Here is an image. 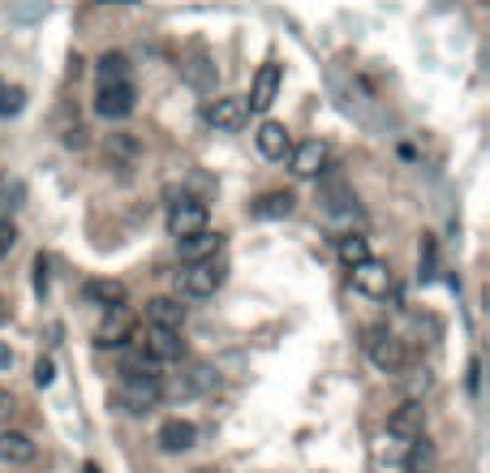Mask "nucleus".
I'll return each mask as SVG.
<instances>
[{"label":"nucleus","instance_id":"1","mask_svg":"<svg viewBox=\"0 0 490 473\" xmlns=\"http://www.w3.org/2000/svg\"><path fill=\"white\" fill-rule=\"evenodd\" d=\"M160 396H163V383L160 375L151 370V366H125L121 370V388H116V405L125 409V413H147V409L160 405Z\"/></svg>","mask_w":490,"mask_h":473},{"label":"nucleus","instance_id":"2","mask_svg":"<svg viewBox=\"0 0 490 473\" xmlns=\"http://www.w3.org/2000/svg\"><path fill=\"white\" fill-rule=\"evenodd\" d=\"M229 280V262L224 259H194V262H185L177 271V289L181 297H194V301H202V297H215V289Z\"/></svg>","mask_w":490,"mask_h":473},{"label":"nucleus","instance_id":"3","mask_svg":"<svg viewBox=\"0 0 490 473\" xmlns=\"http://www.w3.org/2000/svg\"><path fill=\"white\" fill-rule=\"evenodd\" d=\"M361 349H366V358L375 361L383 375L405 370V344H400V336L387 331L383 323H375V327H366V331H361Z\"/></svg>","mask_w":490,"mask_h":473},{"label":"nucleus","instance_id":"4","mask_svg":"<svg viewBox=\"0 0 490 473\" xmlns=\"http://www.w3.org/2000/svg\"><path fill=\"white\" fill-rule=\"evenodd\" d=\"M138 358L151 361V366H168V361H181V358H185V340H181V331L147 327V331L138 336Z\"/></svg>","mask_w":490,"mask_h":473},{"label":"nucleus","instance_id":"5","mask_svg":"<svg viewBox=\"0 0 490 473\" xmlns=\"http://www.w3.org/2000/svg\"><path fill=\"white\" fill-rule=\"evenodd\" d=\"M202 121H207L211 130H220V133H237L245 121H250V108H245L241 95H220V99H211V103L202 108Z\"/></svg>","mask_w":490,"mask_h":473},{"label":"nucleus","instance_id":"6","mask_svg":"<svg viewBox=\"0 0 490 473\" xmlns=\"http://www.w3.org/2000/svg\"><path fill=\"white\" fill-rule=\"evenodd\" d=\"M138 108V91L133 82H103L95 95V113L108 116V121H125V116Z\"/></svg>","mask_w":490,"mask_h":473},{"label":"nucleus","instance_id":"7","mask_svg":"<svg viewBox=\"0 0 490 473\" xmlns=\"http://www.w3.org/2000/svg\"><path fill=\"white\" fill-rule=\"evenodd\" d=\"M202 229H207V202L181 198V202L168 207V237L185 241V237H194V232H202Z\"/></svg>","mask_w":490,"mask_h":473},{"label":"nucleus","instance_id":"8","mask_svg":"<svg viewBox=\"0 0 490 473\" xmlns=\"http://www.w3.org/2000/svg\"><path fill=\"white\" fill-rule=\"evenodd\" d=\"M408 448H413V439L396 435V430H383V435H375V443H370V457H375L378 469L405 473L408 469Z\"/></svg>","mask_w":490,"mask_h":473},{"label":"nucleus","instance_id":"9","mask_svg":"<svg viewBox=\"0 0 490 473\" xmlns=\"http://www.w3.org/2000/svg\"><path fill=\"white\" fill-rule=\"evenodd\" d=\"M279 82H284V69H279L276 61L259 65V74H254V82H250V99H245V108H250V113H267V108L276 103V95H279Z\"/></svg>","mask_w":490,"mask_h":473},{"label":"nucleus","instance_id":"10","mask_svg":"<svg viewBox=\"0 0 490 473\" xmlns=\"http://www.w3.org/2000/svg\"><path fill=\"white\" fill-rule=\"evenodd\" d=\"M348 276H353V289L366 297H387L392 293V267L378 259H366L358 267H348Z\"/></svg>","mask_w":490,"mask_h":473},{"label":"nucleus","instance_id":"11","mask_svg":"<svg viewBox=\"0 0 490 473\" xmlns=\"http://www.w3.org/2000/svg\"><path fill=\"white\" fill-rule=\"evenodd\" d=\"M133 336H138V327H133V314L125 310V306L103 310V323H99V331H95L99 349H125Z\"/></svg>","mask_w":490,"mask_h":473},{"label":"nucleus","instance_id":"12","mask_svg":"<svg viewBox=\"0 0 490 473\" xmlns=\"http://www.w3.org/2000/svg\"><path fill=\"white\" fill-rule=\"evenodd\" d=\"M39 457V443L22 430H0V465L5 469H26Z\"/></svg>","mask_w":490,"mask_h":473},{"label":"nucleus","instance_id":"13","mask_svg":"<svg viewBox=\"0 0 490 473\" xmlns=\"http://www.w3.org/2000/svg\"><path fill=\"white\" fill-rule=\"evenodd\" d=\"M327 155H331V151H327L323 138H306V143H297V147L289 151V168H293L297 177H318Z\"/></svg>","mask_w":490,"mask_h":473},{"label":"nucleus","instance_id":"14","mask_svg":"<svg viewBox=\"0 0 490 473\" xmlns=\"http://www.w3.org/2000/svg\"><path fill=\"white\" fill-rule=\"evenodd\" d=\"M155 443H160V452H190L198 443V426L194 422H185V418H168V422L155 430Z\"/></svg>","mask_w":490,"mask_h":473},{"label":"nucleus","instance_id":"15","mask_svg":"<svg viewBox=\"0 0 490 473\" xmlns=\"http://www.w3.org/2000/svg\"><path fill=\"white\" fill-rule=\"evenodd\" d=\"M147 327L181 331V327H185V306H181V297H151L147 301Z\"/></svg>","mask_w":490,"mask_h":473},{"label":"nucleus","instance_id":"16","mask_svg":"<svg viewBox=\"0 0 490 473\" xmlns=\"http://www.w3.org/2000/svg\"><path fill=\"white\" fill-rule=\"evenodd\" d=\"M254 143L267 160H284L289 151H293V133L284 130V121H262L259 133H254Z\"/></svg>","mask_w":490,"mask_h":473},{"label":"nucleus","instance_id":"17","mask_svg":"<svg viewBox=\"0 0 490 473\" xmlns=\"http://www.w3.org/2000/svg\"><path fill=\"white\" fill-rule=\"evenodd\" d=\"M318 207L327 215H353L358 212V194L344 185V181H323L318 185Z\"/></svg>","mask_w":490,"mask_h":473},{"label":"nucleus","instance_id":"18","mask_svg":"<svg viewBox=\"0 0 490 473\" xmlns=\"http://www.w3.org/2000/svg\"><path fill=\"white\" fill-rule=\"evenodd\" d=\"M82 293L91 306H103V310H116V306H125V284L121 280H103V276H91L82 284Z\"/></svg>","mask_w":490,"mask_h":473},{"label":"nucleus","instance_id":"19","mask_svg":"<svg viewBox=\"0 0 490 473\" xmlns=\"http://www.w3.org/2000/svg\"><path fill=\"white\" fill-rule=\"evenodd\" d=\"M387 430L405 435V439H417V435L426 430V409H422V400H405V405H400L392 418H387Z\"/></svg>","mask_w":490,"mask_h":473},{"label":"nucleus","instance_id":"20","mask_svg":"<svg viewBox=\"0 0 490 473\" xmlns=\"http://www.w3.org/2000/svg\"><path fill=\"white\" fill-rule=\"evenodd\" d=\"M297 207V198L289 194V190H267V194L254 198V207L250 212L259 215V220H289Z\"/></svg>","mask_w":490,"mask_h":473},{"label":"nucleus","instance_id":"21","mask_svg":"<svg viewBox=\"0 0 490 473\" xmlns=\"http://www.w3.org/2000/svg\"><path fill=\"white\" fill-rule=\"evenodd\" d=\"M181 245V259H211L215 250L224 245V237L220 232H211V229H202V232H194V237H185V241H177Z\"/></svg>","mask_w":490,"mask_h":473},{"label":"nucleus","instance_id":"22","mask_svg":"<svg viewBox=\"0 0 490 473\" xmlns=\"http://www.w3.org/2000/svg\"><path fill=\"white\" fill-rule=\"evenodd\" d=\"M220 388V370L215 366H207V361H198V366H190V375H185V383H181V392L185 396H207Z\"/></svg>","mask_w":490,"mask_h":473},{"label":"nucleus","instance_id":"23","mask_svg":"<svg viewBox=\"0 0 490 473\" xmlns=\"http://www.w3.org/2000/svg\"><path fill=\"white\" fill-rule=\"evenodd\" d=\"M181 78H185V86H194V91H215V65L207 61V56H194V61H185L181 65Z\"/></svg>","mask_w":490,"mask_h":473},{"label":"nucleus","instance_id":"24","mask_svg":"<svg viewBox=\"0 0 490 473\" xmlns=\"http://www.w3.org/2000/svg\"><path fill=\"white\" fill-rule=\"evenodd\" d=\"M95 74H99V86H103V82H130V61H125V52H103Z\"/></svg>","mask_w":490,"mask_h":473},{"label":"nucleus","instance_id":"25","mask_svg":"<svg viewBox=\"0 0 490 473\" xmlns=\"http://www.w3.org/2000/svg\"><path fill=\"white\" fill-rule=\"evenodd\" d=\"M138 155H142V143H138L133 133H113V138H108V160L113 163L121 160L130 168V163H138Z\"/></svg>","mask_w":490,"mask_h":473},{"label":"nucleus","instance_id":"26","mask_svg":"<svg viewBox=\"0 0 490 473\" xmlns=\"http://www.w3.org/2000/svg\"><path fill=\"white\" fill-rule=\"evenodd\" d=\"M336 250H340L344 267H358V262L370 259V245H366V237H361V232H344L340 241H336Z\"/></svg>","mask_w":490,"mask_h":473},{"label":"nucleus","instance_id":"27","mask_svg":"<svg viewBox=\"0 0 490 473\" xmlns=\"http://www.w3.org/2000/svg\"><path fill=\"white\" fill-rule=\"evenodd\" d=\"M22 103H26V91H22V86H5V82H0V116H17V113H22Z\"/></svg>","mask_w":490,"mask_h":473},{"label":"nucleus","instance_id":"28","mask_svg":"<svg viewBox=\"0 0 490 473\" xmlns=\"http://www.w3.org/2000/svg\"><path fill=\"white\" fill-rule=\"evenodd\" d=\"M17 245V224L9 220V215H0V259H9Z\"/></svg>","mask_w":490,"mask_h":473},{"label":"nucleus","instance_id":"29","mask_svg":"<svg viewBox=\"0 0 490 473\" xmlns=\"http://www.w3.org/2000/svg\"><path fill=\"white\" fill-rule=\"evenodd\" d=\"M52 379H56V361L39 358L34 361V383H39V388H52Z\"/></svg>","mask_w":490,"mask_h":473},{"label":"nucleus","instance_id":"30","mask_svg":"<svg viewBox=\"0 0 490 473\" xmlns=\"http://www.w3.org/2000/svg\"><path fill=\"white\" fill-rule=\"evenodd\" d=\"M17 413V400H14V392H5L0 388V426H9V418Z\"/></svg>","mask_w":490,"mask_h":473},{"label":"nucleus","instance_id":"31","mask_svg":"<svg viewBox=\"0 0 490 473\" xmlns=\"http://www.w3.org/2000/svg\"><path fill=\"white\" fill-rule=\"evenodd\" d=\"M34 289H39V293L48 289V259H44V254H39V262H34Z\"/></svg>","mask_w":490,"mask_h":473},{"label":"nucleus","instance_id":"32","mask_svg":"<svg viewBox=\"0 0 490 473\" xmlns=\"http://www.w3.org/2000/svg\"><path fill=\"white\" fill-rule=\"evenodd\" d=\"M14 366V349L9 344H0V370H9Z\"/></svg>","mask_w":490,"mask_h":473},{"label":"nucleus","instance_id":"33","mask_svg":"<svg viewBox=\"0 0 490 473\" xmlns=\"http://www.w3.org/2000/svg\"><path fill=\"white\" fill-rule=\"evenodd\" d=\"M469 392L477 396V361H469Z\"/></svg>","mask_w":490,"mask_h":473},{"label":"nucleus","instance_id":"34","mask_svg":"<svg viewBox=\"0 0 490 473\" xmlns=\"http://www.w3.org/2000/svg\"><path fill=\"white\" fill-rule=\"evenodd\" d=\"M82 473H99V469H95V465H86V469H82Z\"/></svg>","mask_w":490,"mask_h":473}]
</instances>
